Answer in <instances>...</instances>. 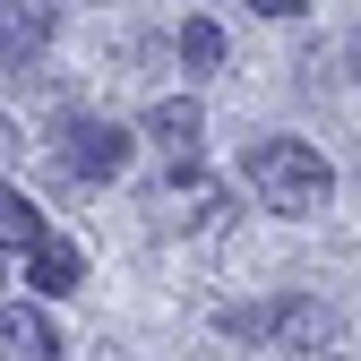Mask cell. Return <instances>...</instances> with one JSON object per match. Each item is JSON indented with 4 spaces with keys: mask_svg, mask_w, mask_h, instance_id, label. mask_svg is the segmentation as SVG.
Segmentation results:
<instances>
[{
    "mask_svg": "<svg viewBox=\"0 0 361 361\" xmlns=\"http://www.w3.org/2000/svg\"><path fill=\"white\" fill-rule=\"evenodd\" d=\"M180 61H190V69H215L224 61V26L215 18H190V26H180Z\"/></svg>",
    "mask_w": 361,
    "mask_h": 361,
    "instance_id": "cell-10",
    "label": "cell"
},
{
    "mask_svg": "<svg viewBox=\"0 0 361 361\" xmlns=\"http://www.w3.org/2000/svg\"><path fill=\"white\" fill-rule=\"evenodd\" d=\"M43 353H61V327L43 310H0V361H43Z\"/></svg>",
    "mask_w": 361,
    "mask_h": 361,
    "instance_id": "cell-8",
    "label": "cell"
},
{
    "mask_svg": "<svg viewBox=\"0 0 361 361\" xmlns=\"http://www.w3.org/2000/svg\"><path fill=\"white\" fill-rule=\"evenodd\" d=\"M241 180L258 190V207H276V215H319L336 198V172L319 147H301V138H258L241 155Z\"/></svg>",
    "mask_w": 361,
    "mask_h": 361,
    "instance_id": "cell-1",
    "label": "cell"
},
{
    "mask_svg": "<svg viewBox=\"0 0 361 361\" xmlns=\"http://www.w3.org/2000/svg\"><path fill=\"white\" fill-rule=\"evenodd\" d=\"M26 284H35V301H61V293H78V284H86V258H78V241L43 233V241L26 250Z\"/></svg>",
    "mask_w": 361,
    "mask_h": 361,
    "instance_id": "cell-6",
    "label": "cell"
},
{
    "mask_svg": "<svg viewBox=\"0 0 361 361\" xmlns=\"http://www.w3.org/2000/svg\"><path fill=\"white\" fill-rule=\"evenodd\" d=\"M43 241V207H26L9 180H0V250H35Z\"/></svg>",
    "mask_w": 361,
    "mask_h": 361,
    "instance_id": "cell-9",
    "label": "cell"
},
{
    "mask_svg": "<svg viewBox=\"0 0 361 361\" xmlns=\"http://www.w3.org/2000/svg\"><path fill=\"white\" fill-rule=\"evenodd\" d=\"M61 35V0H0V52L9 69H35Z\"/></svg>",
    "mask_w": 361,
    "mask_h": 361,
    "instance_id": "cell-4",
    "label": "cell"
},
{
    "mask_svg": "<svg viewBox=\"0 0 361 361\" xmlns=\"http://www.w3.org/2000/svg\"><path fill=\"white\" fill-rule=\"evenodd\" d=\"M52 155H61V172L69 180H121L129 172V155H138V138H129L121 121H61V138H52Z\"/></svg>",
    "mask_w": 361,
    "mask_h": 361,
    "instance_id": "cell-2",
    "label": "cell"
},
{
    "mask_svg": "<svg viewBox=\"0 0 361 361\" xmlns=\"http://www.w3.org/2000/svg\"><path fill=\"white\" fill-rule=\"evenodd\" d=\"M250 9H258V18H301L310 0H250Z\"/></svg>",
    "mask_w": 361,
    "mask_h": 361,
    "instance_id": "cell-12",
    "label": "cell"
},
{
    "mask_svg": "<svg viewBox=\"0 0 361 361\" xmlns=\"http://www.w3.org/2000/svg\"><path fill=\"white\" fill-rule=\"evenodd\" d=\"M198 129H207L198 95H164V104H147V138L172 147V155H198Z\"/></svg>",
    "mask_w": 361,
    "mask_h": 361,
    "instance_id": "cell-7",
    "label": "cell"
},
{
    "mask_svg": "<svg viewBox=\"0 0 361 361\" xmlns=\"http://www.w3.org/2000/svg\"><path fill=\"white\" fill-rule=\"evenodd\" d=\"M18 155H26V138H18V121L0 112V164H18Z\"/></svg>",
    "mask_w": 361,
    "mask_h": 361,
    "instance_id": "cell-11",
    "label": "cell"
},
{
    "mask_svg": "<svg viewBox=\"0 0 361 361\" xmlns=\"http://www.w3.org/2000/svg\"><path fill=\"white\" fill-rule=\"evenodd\" d=\"M344 69H353V78H361V26H353V43H344Z\"/></svg>",
    "mask_w": 361,
    "mask_h": 361,
    "instance_id": "cell-13",
    "label": "cell"
},
{
    "mask_svg": "<svg viewBox=\"0 0 361 361\" xmlns=\"http://www.w3.org/2000/svg\"><path fill=\"white\" fill-rule=\"evenodd\" d=\"M164 224H180V233H215V224H224V180H207L198 155L172 164V180H164Z\"/></svg>",
    "mask_w": 361,
    "mask_h": 361,
    "instance_id": "cell-3",
    "label": "cell"
},
{
    "mask_svg": "<svg viewBox=\"0 0 361 361\" xmlns=\"http://www.w3.org/2000/svg\"><path fill=\"white\" fill-rule=\"evenodd\" d=\"M267 344H276V353H336L344 319L319 310V301H276V310H267Z\"/></svg>",
    "mask_w": 361,
    "mask_h": 361,
    "instance_id": "cell-5",
    "label": "cell"
}]
</instances>
